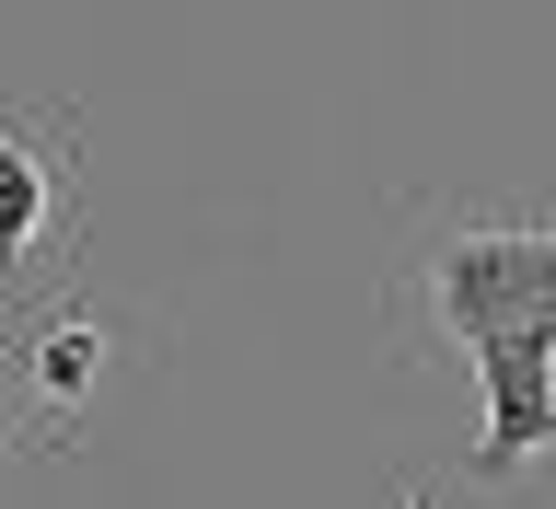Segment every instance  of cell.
<instances>
[{
	"label": "cell",
	"mask_w": 556,
	"mask_h": 509,
	"mask_svg": "<svg viewBox=\"0 0 556 509\" xmlns=\"http://www.w3.org/2000/svg\"><path fill=\"white\" fill-rule=\"evenodd\" d=\"M429 302L464 347L556 336V232H452L429 255Z\"/></svg>",
	"instance_id": "cell-1"
},
{
	"label": "cell",
	"mask_w": 556,
	"mask_h": 509,
	"mask_svg": "<svg viewBox=\"0 0 556 509\" xmlns=\"http://www.w3.org/2000/svg\"><path fill=\"white\" fill-rule=\"evenodd\" d=\"M486 382V441H476V475H521L533 451H556V336H486L464 347Z\"/></svg>",
	"instance_id": "cell-2"
},
{
	"label": "cell",
	"mask_w": 556,
	"mask_h": 509,
	"mask_svg": "<svg viewBox=\"0 0 556 509\" xmlns=\"http://www.w3.org/2000/svg\"><path fill=\"white\" fill-rule=\"evenodd\" d=\"M47 163H35V139H12L0 128V267H24L35 255V232H47Z\"/></svg>",
	"instance_id": "cell-3"
},
{
	"label": "cell",
	"mask_w": 556,
	"mask_h": 509,
	"mask_svg": "<svg viewBox=\"0 0 556 509\" xmlns=\"http://www.w3.org/2000/svg\"><path fill=\"white\" fill-rule=\"evenodd\" d=\"M93 382H104V336L81 325V313H59V325L35 336V394H47V406H81Z\"/></svg>",
	"instance_id": "cell-4"
}]
</instances>
